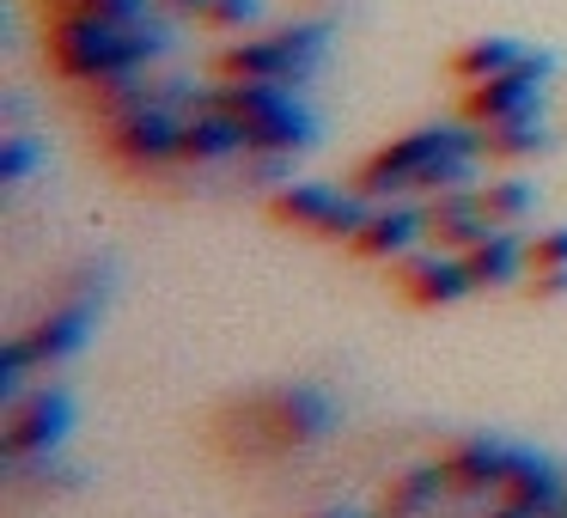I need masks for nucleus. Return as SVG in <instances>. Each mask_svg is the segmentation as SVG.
Segmentation results:
<instances>
[{"label": "nucleus", "instance_id": "obj_21", "mask_svg": "<svg viewBox=\"0 0 567 518\" xmlns=\"http://www.w3.org/2000/svg\"><path fill=\"white\" fill-rule=\"evenodd\" d=\"M38 159H43V141L31 128H13V135L0 141V184H25Z\"/></svg>", "mask_w": 567, "mask_h": 518}, {"label": "nucleus", "instance_id": "obj_18", "mask_svg": "<svg viewBox=\"0 0 567 518\" xmlns=\"http://www.w3.org/2000/svg\"><path fill=\"white\" fill-rule=\"evenodd\" d=\"M525 43L518 38H476V43H464V50L452 55V74L464 80V86H482V80H494V74H506V68H518L525 62Z\"/></svg>", "mask_w": 567, "mask_h": 518}, {"label": "nucleus", "instance_id": "obj_29", "mask_svg": "<svg viewBox=\"0 0 567 518\" xmlns=\"http://www.w3.org/2000/svg\"><path fill=\"white\" fill-rule=\"evenodd\" d=\"M172 7H177V13H196V19H208V7H214V0H172Z\"/></svg>", "mask_w": 567, "mask_h": 518}, {"label": "nucleus", "instance_id": "obj_1", "mask_svg": "<svg viewBox=\"0 0 567 518\" xmlns=\"http://www.w3.org/2000/svg\"><path fill=\"white\" fill-rule=\"evenodd\" d=\"M482 159H488V135H482V123H427V128H415V135L379 147L367 165H360V196L403 201L409 189L445 196V189L476 184Z\"/></svg>", "mask_w": 567, "mask_h": 518}, {"label": "nucleus", "instance_id": "obj_7", "mask_svg": "<svg viewBox=\"0 0 567 518\" xmlns=\"http://www.w3.org/2000/svg\"><path fill=\"white\" fill-rule=\"evenodd\" d=\"M372 208L379 201L372 196H360V189H336V184H287V189H275L269 196V214L281 226H299V232H318V238H348L354 245L360 238V226L372 220Z\"/></svg>", "mask_w": 567, "mask_h": 518}, {"label": "nucleus", "instance_id": "obj_13", "mask_svg": "<svg viewBox=\"0 0 567 518\" xmlns=\"http://www.w3.org/2000/svg\"><path fill=\"white\" fill-rule=\"evenodd\" d=\"M238 153H250V135H245V123H238V116L220 104V92H202V99L189 104L184 159H196V165H214V159H238Z\"/></svg>", "mask_w": 567, "mask_h": 518}, {"label": "nucleus", "instance_id": "obj_19", "mask_svg": "<svg viewBox=\"0 0 567 518\" xmlns=\"http://www.w3.org/2000/svg\"><path fill=\"white\" fill-rule=\"evenodd\" d=\"M482 135H488V159H530V153L549 147V128H543V116L494 123V128H482Z\"/></svg>", "mask_w": 567, "mask_h": 518}, {"label": "nucleus", "instance_id": "obj_28", "mask_svg": "<svg viewBox=\"0 0 567 518\" xmlns=\"http://www.w3.org/2000/svg\"><path fill=\"white\" fill-rule=\"evenodd\" d=\"M311 518H372V512H360V506H323V512H311Z\"/></svg>", "mask_w": 567, "mask_h": 518}, {"label": "nucleus", "instance_id": "obj_8", "mask_svg": "<svg viewBox=\"0 0 567 518\" xmlns=\"http://www.w3.org/2000/svg\"><path fill=\"white\" fill-rule=\"evenodd\" d=\"M336 421H342V408L318 384H275V391H262L250 403V427L269 433V452L323 439V433H336Z\"/></svg>", "mask_w": 567, "mask_h": 518}, {"label": "nucleus", "instance_id": "obj_11", "mask_svg": "<svg viewBox=\"0 0 567 518\" xmlns=\"http://www.w3.org/2000/svg\"><path fill=\"white\" fill-rule=\"evenodd\" d=\"M92 330H99V299H62L55 311H43L38 323L25 330V342H31V360L38 366H62V360H74L80 348L92 342Z\"/></svg>", "mask_w": 567, "mask_h": 518}, {"label": "nucleus", "instance_id": "obj_17", "mask_svg": "<svg viewBox=\"0 0 567 518\" xmlns=\"http://www.w3.org/2000/svg\"><path fill=\"white\" fill-rule=\"evenodd\" d=\"M470 274H476V287H513L518 274L530 269V245L513 232V226H501V232H488L476 250H464Z\"/></svg>", "mask_w": 567, "mask_h": 518}, {"label": "nucleus", "instance_id": "obj_15", "mask_svg": "<svg viewBox=\"0 0 567 518\" xmlns=\"http://www.w3.org/2000/svg\"><path fill=\"white\" fill-rule=\"evenodd\" d=\"M427 232H433V226H427V208H421V201H379L372 220L360 226L354 250H360V257H372V262H396V257H409Z\"/></svg>", "mask_w": 567, "mask_h": 518}, {"label": "nucleus", "instance_id": "obj_25", "mask_svg": "<svg viewBox=\"0 0 567 518\" xmlns=\"http://www.w3.org/2000/svg\"><path fill=\"white\" fill-rule=\"evenodd\" d=\"M530 269H567V226H549V232L530 238Z\"/></svg>", "mask_w": 567, "mask_h": 518}, {"label": "nucleus", "instance_id": "obj_24", "mask_svg": "<svg viewBox=\"0 0 567 518\" xmlns=\"http://www.w3.org/2000/svg\"><path fill=\"white\" fill-rule=\"evenodd\" d=\"M257 13H262V0H214L202 25H214V31H245V25H257Z\"/></svg>", "mask_w": 567, "mask_h": 518}, {"label": "nucleus", "instance_id": "obj_22", "mask_svg": "<svg viewBox=\"0 0 567 518\" xmlns=\"http://www.w3.org/2000/svg\"><path fill=\"white\" fill-rule=\"evenodd\" d=\"M38 366V360H31V342L25 335H13V342L0 348V403L13 408L19 396H25V372Z\"/></svg>", "mask_w": 567, "mask_h": 518}, {"label": "nucleus", "instance_id": "obj_16", "mask_svg": "<svg viewBox=\"0 0 567 518\" xmlns=\"http://www.w3.org/2000/svg\"><path fill=\"white\" fill-rule=\"evenodd\" d=\"M445 494H452V469H445V457L440 464H415V469H403V476L391 481V494H384V518H427Z\"/></svg>", "mask_w": 567, "mask_h": 518}, {"label": "nucleus", "instance_id": "obj_4", "mask_svg": "<svg viewBox=\"0 0 567 518\" xmlns=\"http://www.w3.org/2000/svg\"><path fill=\"white\" fill-rule=\"evenodd\" d=\"M323 50H330V25H287V31H262V38H238L233 50H220V74L226 80H269V86H299L318 74Z\"/></svg>", "mask_w": 567, "mask_h": 518}, {"label": "nucleus", "instance_id": "obj_14", "mask_svg": "<svg viewBox=\"0 0 567 518\" xmlns=\"http://www.w3.org/2000/svg\"><path fill=\"white\" fill-rule=\"evenodd\" d=\"M427 226H433V238H440L445 250H476L488 232H501V220L488 214V196H482L476 184L433 196L427 201Z\"/></svg>", "mask_w": 567, "mask_h": 518}, {"label": "nucleus", "instance_id": "obj_20", "mask_svg": "<svg viewBox=\"0 0 567 518\" xmlns=\"http://www.w3.org/2000/svg\"><path fill=\"white\" fill-rule=\"evenodd\" d=\"M482 196H488V214L501 226H525L530 214H537V184H530V177H488Z\"/></svg>", "mask_w": 567, "mask_h": 518}, {"label": "nucleus", "instance_id": "obj_9", "mask_svg": "<svg viewBox=\"0 0 567 518\" xmlns=\"http://www.w3.org/2000/svg\"><path fill=\"white\" fill-rule=\"evenodd\" d=\"M543 86H549V55H525L518 68L470 86V123L494 128V123H518V116H543Z\"/></svg>", "mask_w": 567, "mask_h": 518}, {"label": "nucleus", "instance_id": "obj_3", "mask_svg": "<svg viewBox=\"0 0 567 518\" xmlns=\"http://www.w3.org/2000/svg\"><path fill=\"white\" fill-rule=\"evenodd\" d=\"M220 104L245 123L250 153L269 147V153H306L318 141V116L306 111L293 86H269V80H226Z\"/></svg>", "mask_w": 567, "mask_h": 518}, {"label": "nucleus", "instance_id": "obj_2", "mask_svg": "<svg viewBox=\"0 0 567 518\" xmlns=\"http://www.w3.org/2000/svg\"><path fill=\"white\" fill-rule=\"evenodd\" d=\"M165 31L153 19H116L99 7H68L50 25V62L80 86H111L123 74H141L153 55H165Z\"/></svg>", "mask_w": 567, "mask_h": 518}, {"label": "nucleus", "instance_id": "obj_27", "mask_svg": "<svg viewBox=\"0 0 567 518\" xmlns=\"http://www.w3.org/2000/svg\"><path fill=\"white\" fill-rule=\"evenodd\" d=\"M567 293V269H537V299H561Z\"/></svg>", "mask_w": 567, "mask_h": 518}, {"label": "nucleus", "instance_id": "obj_26", "mask_svg": "<svg viewBox=\"0 0 567 518\" xmlns=\"http://www.w3.org/2000/svg\"><path fill=\"white\" fill-rule=\"evenodd\" d=\"M488 518H549V512H537V506H525V500H513V494H501V506H488Z\"/></svg>", "mask_w": 567, "mask_h": 518}, {"label": "nucleus", "instance_id": "obj_6", "mask_svg": "<svg viewBox=\"0 0 567 518\" xmlns=\"http://www.w3.org/2000/svg\"><path fill=\"white\" fill-rule=\"evenodd\" d=\"M74 433V396L43 384V391H25L13 408H7V433H0V464L25 476L31 464L62 452V439Z\"/></svg>", "mask_w": 567, "mask_h": 518}, {"label": "nucleus", "instance_id": "obj_10", "mask_svg": "<svg viewBox=\"0 0 567 518\" xmlns=\"http://www.w3.org/2000/svg\"><path fill=\"white\" fill-rule=\"evenodd\" d=\"M518 452H525V445H506V439H494V433H470V439H457L452 452H445L452 488L506 494V481H513V469H518Z\"/></svg>", "mask_w": 567, "mask_h": 518}, {"label": "nucleus", "instance_id": "obj_23", "mask_svg": "<svg viewBox=\"0 0 567 518\" xmlns=\"http://www.w3.org/2000/svg\"><path fill=\"white\" fill-rule=\"evenodd\" d=\"M245 159H250V184L287 189V184H293V159H299V153H269V147H257V153H245Z\"/></svg>", "mask_w": 567, "mask_h": 518}, {"label": "nucleus", "instance_id": "obj_5", "mask_svg": "<svg viewBox=\"0 0 567 518\" xmlns=\"http://www.w3.org/2000/svg\"><path fill=\"white\" fill-rule=\"evenodd\" d=\"M184 128H189V104L184 92H153L135 111L111 116V153L135 172H159V165L184 159Z\"/></svg>", "mask_w": 567, "mask_h": 518}, {"label": "nucleus", "instance_id": "obj_12", "mask_svg": "<svg viewBox=\"0 0 567 518\" xmlns=\"http://www.w3.org/2000/svg\"><path fill=\"white\" fill-rule=\"evenodd\" d=\"M403 293L415 299V305L440 311V305H457V299L476 293V274H470L464 250H421V257L403 262Z\"/></svg>", "mask_w": 567, "mask_h": 518}]
</instances>
